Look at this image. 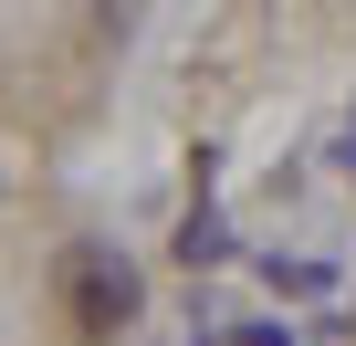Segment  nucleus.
Returning a JSON list of instances; mask_svg holds the SVG:
<instances>
[{
  "label": "nucleus",
  "instance_id": "1",
  "mask_svg": "<svg viewBox=\"0 0 356 346\" xmlns=\"http://www.w3.org/2000/svg\"><path fill=\"white\" fill-rule=\"evenodd\" d=\"M136 262H115L105 242H84V252H63V315L84 325V336H115L126 315H136Z\"/></svg>",
  "mask_w": 356,
  "mask_h": 346
}]
</instances>
